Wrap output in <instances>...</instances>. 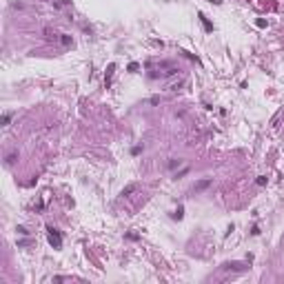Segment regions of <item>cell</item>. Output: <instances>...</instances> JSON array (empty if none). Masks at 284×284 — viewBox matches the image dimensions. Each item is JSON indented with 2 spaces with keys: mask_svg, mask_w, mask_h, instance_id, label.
I'll list each match as a JSON object with an SVG mask.
<instances>
[{
  "mask_svg": "<svg viewBox=\"0 0 284 284\" xmlns=\"http://www.w3.org/2000/svg\"><path fill=\"white\" fill-rule=\"evenodd\" d=\"M47 233H49V242L54 244V249H60V244H62V238H60V233L54 229V226H47Z\"/></svg>",
  "mask_w": 284,
  "mask_h": 284,
  "instance_id": "1",
  "label": "cell"
},
{
  "mask_svg": "<svg viewBox=\"0 0 284 284\" xmlns=\"http://www.w3.org/2000/svg\"><path fill=\"white\" fill-rule=\"evenodd\" d=\"M136 191H138V184H129V187H124V189H122V193H120V195H122V198H129V195H131V193H136Z\"/></svg>",
  "mask_w": 284,
  "mask_h": 284,
  "instance_id": "2",
  "label": "cell"
},
{
  "mask_svg": "<svg viewBox=\"0 0 284 284\" xmlns=\"http://www.w3.org/2000/svg\"><path fill=\"white\" fill-rule=\"evenodd\" d=\"M113 71H116V65H109V71H107V78H105V82H107V87L111 85V75H113Z\"/></svg>",
  "mask_w": 284,
  "mask_h": 284,
  "instance_id": "3",
  "label": "cell"
},
{
  "mask_svg": "<svg viewBox=\"0 0 284 284\" xmlns=\"http://www.w3.org/2000/svg\"><path fill=\"white\" fill-rule=\"evenodd\" d=\"M60 42H62L65 47H69V44H71V36H65V34H62V36H60Z\"/></svg>",
  "mask_w": 284,
  "mask_h": 284,
  "instance_id": "4",
  "label": "cell"
},
{
  "mask_svg": "<svg viewBox=\"0 0 284 284\" xmlns=\"http://www.w3.org/2000/svg\"><path fill=\"white\" fill-rule=\"evenodd\" d=\"M200 18H202V22H204V27H206V31H211V29H213V24H211L209 20H206V18H204L202 13H200Z\"/></svg>",
  "mask_w": 284,
  "mask_h": 284,
  "instance_id": "5",
  "label": "cell"
},
{
  "mask_svg": "<svg viewBox=\"0 0 284 284\" xmlns=\"http://www.w3.org/2000/svg\"><path fill=\"white\" fill-rule=\"evenodd\" d=\"M9 120H11V113H5V116H3V124L7 127V124H9Z\"/></svg>",
  "mask_w": 284,
  "mask_h": 284,
  "instance_id": "6",
  "label": "cell"
},
{
  "mask_svg": "<svg viewBox=\"0 0 284 284\" xmlns=\"http://www.w3.org/2000/svg\"><path fill=\"white\" fill-rule=\"evenodd\" d=\"M13 160H16V153H9L7 156V164H13Z\"/></svg>",
  "mask_w": 284,
  "mask_h": 284,
  "instance_id": "7",
  "label": "cell"
},
{
  "mask_svg": "<svg viewBox=\"0 0 284 284\" xmlns=\"http://www.w3.org/2000/svg\"><path fill=\"white\" fill-rule=\"evenodd\" d=\"M18 233H20V235H29V231L24 229V226H18Z\"/></svg>",
  "mask_w": 284,
  "mask_h": 284,
  "instance_id": "8",
  "label": "cell"
},
{
  "mask_svg": "<svg viewBox=\"0 0 284 284\" xmlns=\"http://www.w3.org/2000/svg\"><path fill=\"white\" fill-rule=\"evenodd\" d=\"M257 184H260V187H262V184H266V178H264V175H260V178H257Z\"/></svg>",
  "mask_w": 284,
  "mask_h": 284,
  "instance_id": "9",
  "label": "cell"
},
{
  "mask_svg": "<svg viewBox=\"0 0 284 284\" xmlns=\"http://www.w3.org/2000/svg\"><path fill=\"white\" fill-rule=\"evenodd\" d=\"M209 3H213V5H220V3H222V0H209Z\"/></svg>",
  "mask_w": 284,
  "mask_h": 284,
  "instance_id": "10",
  "label": "cell"
}]
</instances>
